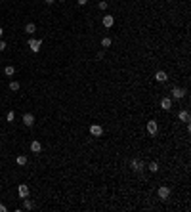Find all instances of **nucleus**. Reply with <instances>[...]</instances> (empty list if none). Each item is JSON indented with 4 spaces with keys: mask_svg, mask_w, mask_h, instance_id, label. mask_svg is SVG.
I'll list each match as a JSON object with an SVG mask.
<instances>
[{
    "mask_svg": "<svg viewBox=\"0 0 191 212\" xmlns=\"http://www.w3.org/2000/svg\"><path fill=\"white\" fill-rule=\"evenodd\" d=\"M27 46H29L31 52L38 54L40 52V46H42V40H38V38H29V40H27Z\"/></svg>",
    "mask_w": 191,
    "mask_h": 212,
    "instance_id": "nucleus-1",
    "label": "nucleus"
},
{
    "mask_svg": "<svg viewBox=\"0 0 191 212\" xmlns=\"http://www.w3.org/2000/svg\"><path fill=\"white\" fill-rule=\"evenodd\" d=\"M130 166H132V170H134V172H138V174H140V172H143L145 162H143V161H140V159H134V161L130 162Z\"/></svg>",
    "mask_w": 191,
    "mask_h": 212,
    "instance_id": "nucleus-2",
    "label": "nucleus"
},
{
    "mask_svg": "<svg viewBox=\"0 0 191 212\" xmlns=\"http://www.w3.org/2000/svg\"><path fill=\"white\" fill-rule=\"evenodd\" d=\"M157 195H159L161 201H166L168 197H170V187H168V186H161L159 191H157Z\"/></svg>",
    "mask_w": 191,
    "mask_h": 212,
    "instance_id": "nucleus-3",
    "label": "nucleus"
},
{
    "mask_svg": "<svg viewBox=\"0 0 191 212\" xmlns=\"http://www.w3.org/2000/svg\"><path fill=\"white\" fill-rule=\"evenodd\" d=\"M172 97H174V100H182V97H186V88L174 86L172 88Z\"/></svg>",
    "mask_w": 191,
    "mask_h": 212,
    "instance_id": "nucleus-4",
    "label": "nucleus"
},
{
    "mask_svg": "<svg viewBox=\"0 0 191 212\" xmlns=\"http://www.w3.org/2000/svg\"><path fill=\"white\" fill-rule=\"evenodd\" d=\"M161 109H164V111H170L172 109V97L170 96H164L161 100Z\"/></svg>",
    "mask_w": 191,
    "mask_h": 212,
    "instance_id": "nucleus-5",
    "label": "nucleus"
},
{
    "mask_svg": "<svg viewBox=\"0 0 191 212\" xmlns=\"http://www.w3.org/2000/svg\"><path fill=\"white\" fill-rule=\"evenodd\" d=\"M17 193L21 199H25V197H29V186L27 183H19V187H17Z\"/></svg>",
    "mask_w": 191,
    "mask_h": 212,
    "instance_id": "nucleus-6",
    "label": "nucleus"
},
{
    "mask_svg": "<svg viewBox=\"0 0 191 212\" xmlns=\"http://www.w3.org/2000/svg\"><path fill=\"white\" fill-rule=\"evenodd\" d=\"M23 124L27 126V128H31V126L34 124V115L33 113H25L23 115Z\"/></svg>",
    "mask_w": 191,
    "mask_h": 212,
    "instance_id": "nucleus-7",
    "label": "nucleus"
},
{
    "mask_svg": "<svg viewBox=\"0 0 191 212\" xmlns=\"http://www.w3.org/2000/svg\"><path fill=\"white\" fill-rule=\"evenodd\" d=\"M178 121H180V122H186V124H189L191 117H189V111H187V109H183V111H180V113H178Z\"/></svg>",
    "mask_w": 191,
    "mask_h": 212,
    "instance_id": "nucleus-8",
    "label": "nucleus"
},
{
    "mask_svg": "<svg viewBox=\"0 0 191 212\" xmlns=\"http://www.w3.org/2000/svg\"><path fill=\"white\" fill-rule=\"evenodd\" d=\"M90 134H92L94 138H100L101 134H103V128H101L100 124H92V126H90Z\"/></svg>",
    "mask_w": 191,
    "mask_h": 212,
    "instance_id": "nucleus-9",
    "label": "nucleus"
},
{
    "mask_svg": "<svg viewBox=\"0 0 191 212\" xmlns=\"http://www.w3.org/2000/svg\"><path fill=\"white\" fill-rule=\"evenodd\" d=\"M157 130H159V126H157V122H155V121H149V122H147V134H149V136H155V134H157Z\"/></svg>",
    "mask_w": 191,
    "mask_h": 212,
    "instance_id": "nucleus-10",
    "label": "nucleus"
},
{
    "mask_svg": "<svg viewBox=\"0 0 191 212\" xmlns=\"http://www.w3.org/2000/svg\"><path fill=\"white\" fill-rule=\"evenodd\" d=\"M155 80H157V82H166L168 80L166 71H157V73H155Z\"/></svg>",
    "mask_w": 191,
    "mask_h": 212,
    "instance_id": "nucleus-11",
    "label": "nucleus"
},
{
    "mask_svg": "<svg viewBox=\"0 0 191 212\" xmlns=\"http://www.w3.org/2000/svg\"><path fill=\"white\" fill-rule=\"evenodd\" d=\"M113 25H115V17H113V16H103V27L111 29Z\"/></svg>",
    "mask_w": 191,
    "mask_h": 212,
    "instance_id": "nucleus-12",
    "label": "nucleus"
},
{
    "mask_svg": "<svg viewBox=\"0 0 191 212\" xmlns=\"http://www.w3.org/2000/svg\"><path fill=\"white\" fill-rule=\"evenodd\" d=\"M31 151L33 153H40L42 151V143H40V141H37V140L31 141Z\"/></svg>",
    "mask_w": 191,
    "mask_h": 212,
    "instance_id": "nucleus-13",
    "label": "nucleus"
},
{
    "mask_svg": "<svg viewBox=\"0 0 191 212\" xmlns=\"http://www.w3.org/2000/svg\"><path fill=\"white\" fill-rule=\"evenodd\" d=\"M145 168H149V172H151V174H155V172H159V162H157V161H151Z\"/></svg>",
    "mask_w": 191,
    "mask_h": 212,
    "instance_id": "nucleus-14",
    "label": "nucleus"
},
{
    "mask_svg": "<svg viewBox=\"0 0 191 212\" xmlns=\"http://www.w3.org/2000/svg\"><path fill=\"white\" fill-rule=\"evenodd\" d=\"M34 31H37V25H34V23H27L25 25V33L27 34H33Z\"/></svg>",
    "mask_w": 191,
    "mask_h": 212,
    "instance_id": "nucleus-15",
    "label": "nucleus"
},
{
    "mask_svg": "<svg viewBox=\"0 0 191 212\" xmlns=\"http://www.w3.org/2000/svg\"><path fill=\"white\" fill-rule=\"evenodd\" d=\"M4 73L8 76H13V75H16V67H13V65H6L4 67Z\"/></svg>",
    "mask_w": 191,
    "mask_h": 212,
    "instance_id": "nucleus-16",
    "label": "nucleus"
},
{
    "mask_svg": "<svg viewBox=\"0 0 191 212\" xmlns=\"http://www.w3.org/2000/svg\"><path fill=\"white\" fill-rule=\"evenodd\" d=\"M23 208H25V210H33V208H34L33 201H29V199H27V197L23 199Z\"/></svg>",
    "mask_w": 191,
    "mask_h": 212,
    "instance_id": "nucleus-17",
    "label": "nucleus"
},
{
    "mask_svg": "<svg viewBox=\"0 0 191 212\" xmlns=\"http://www.w3.org/2000/svg\"><path fill=\"white\" fill-rule=\"evenodd\" d=\"M8 88H10L12 92H17V90L21 88V86H19V82H17V80H10V84H8Z\"/></svg>",
    "mask_w": 191,
    "mask_h": 212,
    "instance_id": "nucleus-18",
    "label": "nucleus"
},
{
    "mask_svg": "<svg viewBox=\"0 0 191 212\" xmlns=\"http://www.w3.org/2000/svg\"><path fill=\"white\" fill-rule=\"evenodd\" d=\"M111 44H113V40H111L109 37H103V38H101V46H103V48H109Z\"/></svg>",
    "mask_w": 191,
    "mask_h": 212,
    "instance_id": "nucleus-19",
    "label": "nucleus"
},
{
    "mask_svg": "<svg viewBox=\"0 0 191 212\" xmlns=\"http://www.w3.org/2000/svg\"><path fill=\"white\" fill-rule=\"evenodd\" d=\"M17 164L19 166H25L27 164V157H25V155H19V157H17Z\"/></svg>",
    "mask_w": 191,
    "mask_h": 212,
    "instance_id": "nucleus-20",
    "label": "nucleus"
},
{
    "mask_svg": "<svg viewBox=\"0 0 191 212\" xmlns=\"http://www.w3.org/2000/svg\"><path fill=\"white\" fill-rule=\"evenodd\" d=\"M107 6H109V4L105 2V0H100V2H97V8H100L101 12H105V10H107Z\"/></svg>",
    "mask_w": 191,
    "mask_h": 212,
    "instance_id": "nucleus-21",
    "label": "nucleus"
},
{
    "mask_svg": "<svg viewBox=\"0 0 191 212\" xmlns=\"http://www.w3.org/2000/svg\"><path fill=\"white\" fill-rule=\"evenodd\" d=\"M6 121H8V122H13V121H16V113H13V111H10L8 115H6Z\"/></svg>",
    "mask_w": 191,
    "mask_h": 212,
    "instance_id": "nucleus-22",
    "label": "nucleus"
},
{
    "mask_svg": "<svg viewBox=\"0 0 191 212\" xmlns=\"http://www.w3.org/2000/svg\"><path fill=\"white\" fill-rule=\"evenodd\" d=\"M6 46H8V44H6L2 38H0V52H4V50H6Z\"/></svg>",
    "mask_w": 191,
    "mask_h": 212,
    "instance_id": "nucleus-23",
    "label": "nucleus"
},
{
    "mask_svg": "<svg viewBox=\"0 0 191 212\" xmlns=\"http://www.w3.org/2000/svg\"><path fill=\"white\" fill-rule=\"evenodd\" d=\"M76 2H79V6H86V4H88V0H76Z\"/></svg>",
    "mask_w": 191,
    "mask_h": 212,
    "instance_id": "nucleus-24",
    "label": "nucleus"
},
{
    "mask_svg": "<svg viewBox=\"0 0 191 212\" xmlns=\"http://www.w3.org/2000/svg\"><path fill=\"white\" fill-rule=\"evenodd\" d=\"M44 2H46V4H48V6H52V4H54V2H55V0H44Z\"/></svg>",
    "mask_w": 191,
    "mask_h": 212,
    "instance_id": "nucleus-25",
    "label": "nucleus"
},
{
    "mask_svg": "<svg viewBox=\"0 0 191 212\" xmlns=\"http://www.w3.org/2000/svg\"><path fill=\"white\" fill-rule=\"evenodd\" d=\"M6 210H8V208H6L4 204H0V212H6Z\"/></svg>",
    "mask_w": 191,
    "mask_h": 212,
    "instance_id": "nucleus-26",
    "label": "nucleus"
},
{
    "mask_svg": "<svg viewBox=\"0 0 191 212\" xmlns=\"http://www.w3.org/2000/svg\"><path fill=\"white\" fill-rule=\"evenodd\" d=\"M2 34H4V29H2V27H0V38H2Z\"/></svg>",
    "mask_w": 191,
    "mask_h": 212,
    "instance_id": "nucleus-27",
    "label": "nucleus"
},
{
    "mask_svg": "<svg viewBox=\"0 0 191 212\" xmlns=\"http://www.w3.org/2000/svg\"><path fill=\"white\" fill-rule=\"evenodd\" d=\"M58 2H65V0H58Z\"/></svg>",
    "mask_w": 191,
    "mask_h": 212,
    "instance_id": "nucleus-28",
    "label": "nucleus"
}]
</instances>
